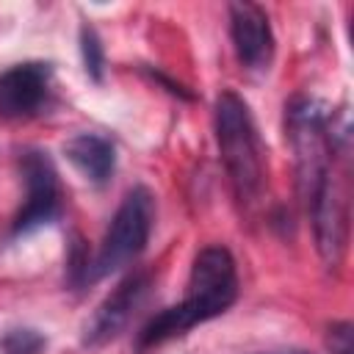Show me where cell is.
<instances>
[{"label": "cell", "instance_id": "cell-1", "mask_svg": "<svg viewBox=\"0 0 354 354\" xmlns=\"http://www.w3.org/2000/svg\"><path fill=\"white\" fill-rule=\"evenodd\" d=\"M238 299V268L227 246H205L196 252L188 274V290L180 304L152 315L138 332V348L160 346L188 329L227 313Z\"/></svg>", "mask_w": 354, "mask_h": 354}, {"label": "cell", "instance_id": "cell-2", "mask_svg": "<svg viewBox=\"0 0 354 354\" xmlns=\"http://www.w3.org/2000/svg\"><path fill=\"white\" fill-rule=\"evenodd\" d=\"M216 144L235 202L252 210L266 194V152L249 105L235 91H221L216 100Z\"/></svg>", "mask_w": 354, "mask_h": 354}, {"label": "cell", "instance_id": "cell-3", "mask_svg": "<svg viewBox=\"0 0 354 354\" xmlns=\"http://www.w3.org/2000/svg\"><path fill=\"white\" fill-rule=\"evenodd\" d=\"M285 122L296 160V191L301 207L307 210L313 199L324 191V185L340 171L337 158L343 155V149L335 138V124L329 119L326 105L315 97H293Z\"/></svg>", "mask_w": 354, "mask_h": 354}, {"label": "cell", "instance_id": "cell-4", "mask_svg": "<svg viewBox=\"0 0 354 354\" xmlns=\"http://www.w3.org/2000/svg\"><path fill=\"white\" fill-rule=\"evenodd\" d=\"M152 221H155L152 194L144 185L130 188L102 235L97 257L88 263V282H97V279L124 268L127 263H133L147 249Z\"/></svg>", "mask_w": 354, "mask_h": 354}, {"label": "cell", "instance_id": "cell-5", "mask_svg": "<svg viewBox=\"0 0 354 354\" xmlns=\"http://www.w3.org/2000/svg\"><path fill=\"white\" fill-rule=\"evenodd\" d=\"M19 171H22L28 196H25L22 210L14 218L11 232L28 235L39 227L58 221V216H61V183H58V171H55L50 155L41 149H25L19 155Z\"/></svg>", "mask_w": 354, "mask_h": 354}, {"label": "cell", "instance_id": "cell-6", "mask_svg": "<svg viewBox=\"0 0 354 354\" xmlns=\"http://www.w3.org/2000/svg\"><path fill=\"white\" fill-rule=\"evenodd\" d=\"M53 94V66L44 61H25L0 72V116L28 119L47 108Z\"/></svg>", "mask_w": 354, "mask_h": 354}, {"label": "cell", "instance_id": "cell-7", "mask_svg": "<svg viewBox=\"0 0 354 354\" xmlns=\"http://www.w3.org/2000/svg\"><path fill=\"white\" fill-rule=\"evenodd\" d=\"M147 290H149V274L147 271H136V274L124 277L116 285V290L108 293L102 299V304L91 313V318L86 321L83 343L88 348H97V346H105L108 340H113L127 326L136 307L144 301Z\"/></svg>", "mask_w": 354, "mask_h": 354}, {"label": "cell", "instance_id": "cell-8", "mask_svg": "<svg viewBox=\"0 0 354 354\" xmlns=\"http://www.w3.org/2000/svg\"><path fill=\"white\" fill-rule=\"evenodd\" d=\"M230 36L238 61L246 69H268L274 58V30L257 3H230Z\"/></svg>", "mask_w": 354, "mask_h": 354}, {"label": "cell", "instance_id": "cell-9", "mask_svg": "<svg viewBox=\"0 0 354 354\" xmlns=\"http://www.w3.org/2000/svg\"><path fill=\"white\" fill-rule=\"evenodd\" d=\"M69 163L94 185H105L116 169V147L100 133H77L64 144Z\"/></svg>", "mask_w": 354, "mask_h": 354}, {"label": "cell", "instance_id": "cell-10", "mask_svg": "<svg viewBox=\"0 0 354 354\" xmlns=\"http://www.w3.org/2000/svg\"><path fill=\"white\" fill-rule=\"evenodd\" d=\"M80 55H83V69L94 83H102L105 77V50L97 36V30L86 22L80 25Z\"/></svg>", "mask_w": 354, "mask_h": 354}, {"label": "cell", "instance_id": "cell-11", "mask_svg": "<svg viewBox=\"0 0 354 354\" xmlns=\"http://www.w3.org/2000/svg\"><path fill=\"white\" fill-rule=\"evenodd\" d=\"M47 337L39 329L17 326L0 337V354H44Z\"/></svg>", "mask_w": 354, "mask_h": 354}, {"label": "cell", "instance_id": "cell-12", "mask_svg": "<svg viewBox=\"0 0 354 354\" xmlns=\"http://www.w3.org/2000/svg\"><path fill=\"white\" fill-rule=\"evenodd\" d=\"M326 346L332 354H351V324L337 321L326 329Z\"/></svg>", "mask_w": 354, "mask_h": 354}, {"label": "cell", "instance_id": "cell-13", "mask_svg": "<svg viewBox=\"0 0 354 354\" xmlns=\"http://www.w3.org/2000/svg\"><path fill=\"white\" fill-rule=\"evenodd\" d=\"M144 72H147V75H149V77H152L155 83H160V86H163V88H166V91H169L171 97H180V100H194V94H191V91H188V88H185L183 83L171 80L169 75H163V72H158V69H149V66H147Z\"/></svg>", "mask_w": 354, "mask_h": 354}, {"label": "cell", "instance_id": "cell-14", "mask_svg": "<svg viewBox=\"0 0 354 354\" xmlns=\"http://www.w3.org/2000/svg\"><path fill=\"white\" fill-rule=\"evenodd\" d=\"M285 354H307V351H285Z\"/></svg>", "mask_w": 354, "mask_h": 354}]
</instances>
